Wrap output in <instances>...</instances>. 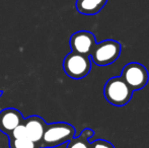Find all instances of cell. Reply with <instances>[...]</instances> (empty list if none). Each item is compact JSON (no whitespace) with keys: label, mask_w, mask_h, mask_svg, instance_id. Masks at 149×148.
<instances>
[{"label":"cell","mask_w":149,"mask_h":148,"mask_svg":"<svg viewBox=\"0 0 149 148\" xmlns=\"http://www.w3.org/2000/svg\"><path fill=\"white\" fill-rule=\"evenodd\" d=\"M108 0H76V10L84 15L97 14L106 6Z\"/></svg>","instance_id":"9"},{"label":"cell","mask_w":149,"mask_h":148,"mask_svg":"<svg viewBox=\"0 0 149 148\" xmlns=\"http://www.w3.org/2000/svg\"><path fill=\"white\" fill-rule=\"evenodd\" d=\"M90 148H115V146L104 139H96L90 142Z\"/></svg>","instance_id":"13"},{"label":"cell","mask_w":149,"mask_h":148,"mask_svg":"<svg viewBox=\"0 0 149 148\" xmlns=\"http://www.w3.org/2000/svg\"><path fill=\"white\" fill-rule=\"evenodd\" d=\"M121 78L132 90H139L146 86L149 80V73L144 65L137 62H131L124 66Z\"/></svg>","instance_id":"5"},{"label":"cell","mask_w":149,"mask_h":148,"mask_svg":"<svg viewBox=\"0 0 149 148\" xmlns=\"http://www.w3.org/2000/svg\"><path fill=\"white\" fill-rule=\"evenodd\" d=\"M7 137L8 138H15V139L24 138V137H26V128H24V123L18 125L17 127H15Z\"/></svg>","instance_id":"12"},{"label":"cell","mask_w":149,"mask_h":148,"mask_svg":"<svg viewBox=\"0 0 149 148\" xmlns=\"http://www.w3.org/2000/svg\"><path fill=\"white\" fill-rule=\"evenodd\" d=\"M76 135L75 128L69 123L56 122L47 124L43 138L40 142L41 148H52L67 143Z\"/></svg>","instance_id":"1"},{"label":"cell","mask_w":149,"mask_h":148,"mask_svg":"<svg viewBox=\"0 0 149 148\" xmlns=\"http://www.w3.org/2000/svg\"><path fill=\"white\" fill-rule=\"evenodd\" d=\"M8 145L9 148H41L39 143H36L29 139L28 137L24 138H8Z\"/></svg>","instance_id":"11"},{"label":"cell","mask_w":149,"mask_h":148,"mask_svg":"<svg viewBox=\"0 0 149 148\" xmlns=\"http://www.w3.org/2000/svg\"><path fill=\"white\" fill-rule=\"evenodd\" d=\"M63 69L70 78L82 79L91 70V60L89 56L70 52L64 58Z\"/></svg>","instance_id":"4"},{"label":"cell","mask_w":149,"mask_h":148,"mask_svg":"<svg viewBox=\"0 0 149 148\" xmlns=\"http://www.w3.org/2000/svg\"><path fill=\"white\" fill-rule=\"evenodd\" d=\"M94 135V131L90 128L82 130L79 136L75 135L70 141L67 142V148H90L89 139Z\"/></svg>","instance_id":"10"},{"label":"cell","mask_w":149,"mask_h":148,"mask_svg":"<svg viewBox=\"0 0 149 148\" xmlns=\"http://www.w3.org/2000/svg\"><path fill=\"white\" fill-rule=\"evenodd\" d=\"M22 113L16 109H4L0 111V131L5 135H9L18 125L24 123Z\"/></svg>","instance_id":"7"},{"label":"cell","mask_w":149,"mask_h":148,"mask_svg":"<svg viewBox=\"0 0 149 148\" xmlns=\"http://www.w3.org/2000/svg\"><path fill=\"white\" fill-rule=\"evenodd\" d=\"M69 44L72 52L89 56L95 46L96 40L94 35L88 31H79L71 36Z\"/></svg>","instance_id":"6"},{"label":"cell","mask_w":149,"mask_h":148,"mask_svg":"<svg viewBox=\"0 0 149 148\" xmlns=\"http://www.w3.org/2000/svg\"><path fill=\"white\" fill-rule=\"evenodd\" d=\"M104 95L111 105L123 107L131 101L133 90L128 86L121 76H115L106 82L104 87Z\"/></svg>","instance_id":"2"},{"label":"cell","mask_w":149,"mask_h":148,"mask_svg":"<svg viewBox=\"0 0 149 148\" xmlns=\"http://www.w3.org/2000/svg\"><path fill=\"white\" fill-rule=\"evenodd\" d=\"M121 44L115 40H104L96 43L89 57L91 62L97 66H107L113 64L121 55Z\"/></svg>","instance_id":"3"},{"label":"cell","mask_w":149,"mask_h":148,"mask_svg":"<svg viewBox=\"0 0 149 148\" xmlns=\"http://www.w3.org/2000/svg\"><path fill=\"white\" fill-rule=\"evenodd\" d=\"M2 94H3V90H0V97H2Z\"/></svg>","instance_id":"14"},{"label":"cell","mask_w":149,"mask_h":148,"mask_svg":"<svg viewBox=\"0 0 149 148\" xmlns=\"http://www.w3.org/2000/svg\"><path fill=\"white\" fill-rule=\"evenodd\" d=\"M24 125L26 128V137L36 143L41 142L47 123L39 116H31L24 119Z\"/></svg>","instance_id":"8"}]
</instances>
